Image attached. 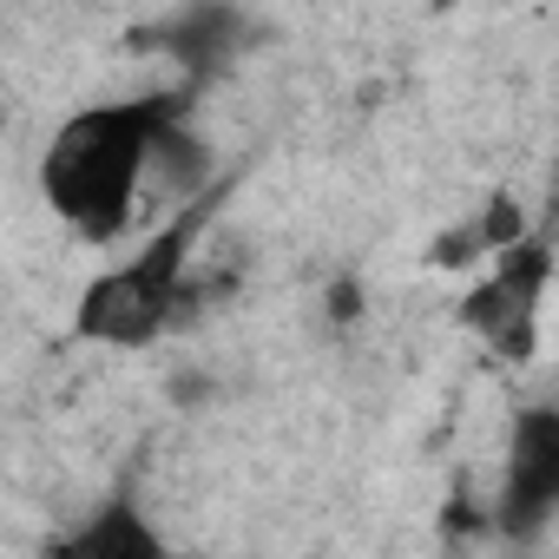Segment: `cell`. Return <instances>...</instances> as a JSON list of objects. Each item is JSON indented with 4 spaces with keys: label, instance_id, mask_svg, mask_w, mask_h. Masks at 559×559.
<instances>
[{
    "label": "cell",
    "instance_id": "obj_2",
    "mask_svg": "<svg viewBox=\"0 0 559 559\" xmlns=\"http://www.w3.org/2000/svg\"><path fill=\"white\" fill-rule=\"evenodd\" d=\"M217 204H224V185H204L198 198L171 204L165 224L145 230L119 263H106L73 304V343L145 349L171 336L178 323H191L204 304V284L191 276V263H198V237L211 230Z\"/></svg>",
    "mask_w": 559,
    "mask_h": 559
},
{
    "label": "cell",
    "instance_id": "obj_1",
    "mask_svg": "<svg viewBox=\"0 0 559 559\" xmlns=\"http://www.w3.org/2000/svg\"><path fill=\"white\" fill-rule=\"evenodd\" d=\"M198 86H145L67 112L40 152V198L80 243H119L152 191L158 145L191 119Z\"/></svg>",
    "mask_w": 559,
    "mask_h": 559
},
{
    "label": "cell",
    "instance_id": "obj_5",
    "mask_svg": "<svg viewBox=\"0 0 559 559\" xmlns=\"http://www.w3.org/2000/svg\"><path fill=\"white\" fill-rule=\"evenodd\" d=\"M526 230H533V224H526V204H520L513 191H493L487 204H474L461 224H448V230L435 237L428 263L448 270V276H474V270H487L507 243H520Z\"/></svg>",
    "mask_w": 559,
    "mask_h": 559
},
{
    "label": "cell",
    "instance_id": "obj_3",
    "mask_svg": "<svg viewBox=\"0 0 559 559\" xmlns=\"http://www.w3.org/2000/svg\"><path fill=\"white\" fill-rule=\"evenodd\" d=\"M546 290H552V243L526 230V237L507 243L487 270L467 276L454 317H461V330L480 336L500 362H526V356L539 349V304H546Z\"/></svg>",
    "mask_w": 559,
    "mask_h": 559
},
{
    "label": "cell",
    "instance_id": "obj_7",
    "mask_svg": "<svg viewBox=\"0 0 559 559\" xmlns=\"http://www.w3.org/2000/svg\"><path fill=\"white\" fill-rule=\"evenodd\" d=\"M53 552H67V559H152V552H165V539H158V526L139 520V507L112 500L80 533H67Z\"/></svg>",
    "mask_w": 559,
    "mask_h": 559
},
{
    "label": "cell",
    "instance_id": "obj_6",
    "mask_svg": "<svg viewBox=\"0 0 559 559\" xmlns=\"http://www.w3.org/2000/svg\"><path fill=\"white\" fill-rule=\"evenodd\" d=\"M237 40H243V27H237V14L224 8V0H198L191 14H178V21H165V27L152 34V47L171 53L191 86H204V80L224 67V53H230Z\"/></svg>",
    "mask_w": 559,
    "mask_h": 559
},
{
    "label": "cell",
    "instance_id": "obj_4",
    "mask_svg": "<svg viewBox=\"0 0 559 559\" xmlns=\"http://www.w3.org/2000/svg\"><path fill=\"white\" fill-rule=\"evenodd\" d=\"M559 513V408L533 402L513 415L507 428V454H500V507L493 520L507 533H533L539 520Z\"/></svg>",
    "mask_w": 559,
    "mask_h": 559
},
{
    "label": "cell",
    "instance_id": "obj_8",
    "mask_svg": "<svg viewBox=\"0 0 559 559\" xmlns=\"http://www.w3.org/2000/svg\"><path fill=\"white\" fill-rule=\"evenodd\" d=\"M330 317H336V323H356V317H362V290H356V284H336V290H330Z\"/></svg>",
    "mask_w": 559,
    "mask_h": 559
}]
</instances>
